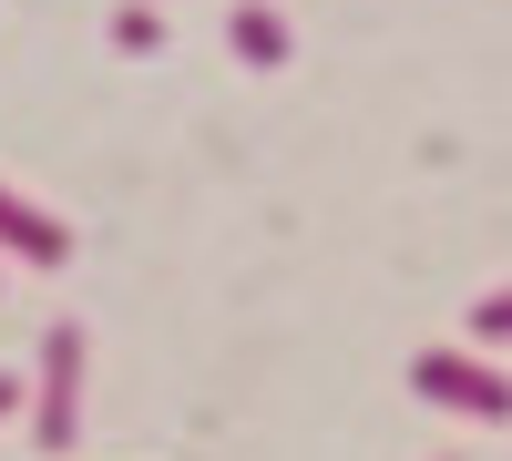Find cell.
Masks as SVG:
<instances>
[{
    "label": "cell",
    "mask_w": 512,
    "mask_h": 461,
    "mask_svg": "<svg viewBox=\"0 0 512 461\" xmlns=\"http://www.w3.org/2000/svg\"><path fill=\"white\" fill-rule=\"evenodd\" d=\"M72 390H82V339L72 328H52V339H41V451H62L72 441Z\"/></svg>",
    "instance_id": "1"
},
{
    "label": "cell",
    "mask_w": 512,
    "mask_h": 461,
    "mask_svg": "<svg viewBox=\"0 0 512 461\" xmlns=\"http://www.w3.org/2000/svg\"><path fill=\"white\" fill-rule=\"evenodd\" d=\"M0 246H11V257H31V267H62V257H72V236L41 216V205H21V195H0Z\"/></svg>",
    "instance_id": "2"
},
{
    "label": "cell",
    "mask_w": 512,
    "mask_h": 461,
    "mask_svg": "<svg viewBox=\"0 0 512 461\" xmlns=\"http://www.w3.org/2000/svg\"><path fill=\"white\" fill-rule=\"evenodd\" d=\"M420 390H441V400H472V410H492V421H502V380H482V369H461V359H431V369H420Z\"/></svg>",
    "instance_id": "3"
},
{
    "label": "cell",
    "mask_w": 512,
    "mask_h": 461,
    "mask_svg": "<svg viewBox=\"0 0 512 461\" xmlns=\"http://www.w3.org/2000/svg\"><path fill=\"white\" fill-rule=\"evenodd\" d=\"M236 41H246L256 62H277V21H267V11H246V21H236Z\"/></svg>",
    "instance_id": "4"
},
{
    "label": "cell",
    "mask_w": 512,
    "mask_h": 461,
    "mask_svg": "<svg viewBox=\"0 0 512 461\" xmlns=\"http://www.w3.org/2000/svg\"><path fill=\"white\" fill-rule=\"evenodd\" d=\"M472 339H512V298H492V308L472 318Z\"/></svg>",
    "instance_id": "5"
},
{
    "label": "cell",
    "mask_w": 512,
    "mask_h": 461,
    "mask_svg": "<svg viewBox=\"0 0 512 461\" xmlns=\"http://www.w3.org/2000/svg\"><path fill=\"white\" fill-rule=\"evenodd\" d=\"M11 400H21V380H0V410H11Z\"/></svg>",
    "instance_id": "6"
}]
</instances>
